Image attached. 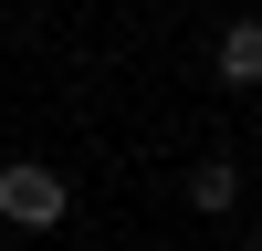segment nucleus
Instances as JSON below:
<instances>
[{
  "instance_id": "obj_1",
  "label": "nucleus",
  "mask_w": 262,
  "mask_h": 251,
  "mask_svg": "<svg viewBox=\"0 0 262 251\" xmlns=\"http://www.w3.org/2000/svg\"><path fill=\"white\" fill-rule=\"evenodd\" d=\"M63 209H74V188H63L42 157H11V167H0V220H11V230H53Z\"/></svg>"
},
{
  "instance_id": "obj_2",
  "label": "nucleus",
  "mask_w": 262,
  "mask_h": 251,
  "mask_svg": "<svg viewBox=\"0 0 262 251\" xmlns=\"http://www.w3.org/2000/svg\"><path fill=\"white\" fill-rule=\"evenodd\" d=\"M221 84H231V94L262 84V21H231V32H221Z\"/></svg>"
},
{
  "instance_id": "obj_3",
  "label": "nucleus",
  "mask_w": 262,
  "mask_h": 251,
  "mask_svg": "<svg viewBox=\"0 0 262 251\" xmlns=\"http://www.w3.org/2000/svg\"><path fill=\"white\" fill-rule=\"evenodd\" d=\"M189 199H200V209H231V199H242V167H231V157L189 167Z\"/></svg>"
},
{
  "instance_id": "obj_4",
  "label": "nucleus",
  "mask_w": 262,
  "mask_h": 251,
  "mask_svg": "<svg viewBox=\"0 0 262 251\" xmlns=\"http://www.w3.org/2000/svg\"><path fill=\"white\" fill-rule=\"evenodd\" d=\"M252 251H262V230H252Z\"/></svg>"
}]
</instances>
